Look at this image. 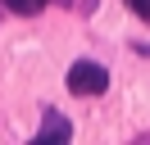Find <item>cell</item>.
<instances>
[{"instance_id":"cell-2","label":"cell","mask_w":150,"mask_h":145,"mask_svg":"<svg viewBox=\"0 0 150 145\" xmlns=\"http://www.w3.org/2000/svg\"><path fill=\"white\" fill-rule=\"evenodd\" d=\"M37 141H68V122L55 113V109H46V122H41Z\"/></svg>"},{"instance_id":"cell-1","label":"cell","mask_w":150,"mask_h":145,"mask_svg":"<svg viewBox=\"0 0 150 145\" xmlns=\"http://www.w3.org/2000/svg\"><path fill=\"white\" fill-rule=\"evenodd\" d=\"M105 86H109L105 63H96V59H77L73 68H68V91H73V95H105Z\"/></svg>"},{"instance_id":"cell-3","label":"cell","mask_w":150,"mask_h":145,"mask_svg":"<svg viewBox=\"0 0 150 145\" xmlns=\"http://www.w3.org/2000/svg\"><path fill=\"white\" fill-rule=\"evenodd\" d=\"M0 5H5V9H14V14H23V18H28V14H41V9H46V0H0Z\"/></svg>"},{"instance_id":"cell-4","label":"cell","mask_w":150,"mask_h":145,"mask_svg":"<svg viewBox=\"0 0 150 145\" xmlns=\"http://www.w3.org/2000/svg\"><path fill=\"white\" fill-rule=\"evenodd\" d=\"M127 5H132V14H137V18H146V23H150V0H127Z\"/></svg>"}]
</instances>
